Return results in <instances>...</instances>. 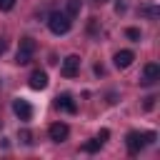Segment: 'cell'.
Instances as JSON below:
<instances>
[{
    "label": "cell",
    "mask_w": 160,
    "mask_h": 160,
    "mask_svg": "<svg viewBox=\"0 0 160 160\" xmlns=\"http://www.w3.org/2000/svg\"><path fill=\"white\" fill-rule=\"evenodd\" d=\"M70 25H72V18H68L65 12H50V18H48V28L52 35H65L70 30Z\"/></svg>",
    "instance_id": "6da1fadb"
},
{
    "label": "cell",
    "mask_w": 160,
    "mask_h": 160,
    "mask_svg": "<svg viewBox=\"0 0 160 160\" xmlns=\"http://www.w3.org/2000/svg\"><path fill=\"white\" fill-rule=\"evenodd\" d=\"M35 55V40L32 38H22L20 45H18V55H15V62L18 65H28Z\"/></svg>",
    "instance_id": "7a4b0ae2"
},
{
    "label": "cell",
    "mask_w": 160,
    "mask_h": 160,
    "mask_svg": "<svg viewBox=\"0 0 160 160\" xmlns=\"http://www.w3.org/2000/svg\"><path fill=\"white\" fill-rule=\"evenodd\" d=\"M125 145L130 152H140L145 145H148V132H138V130H130L125 135Z\"/></svg>",
    "instance_id": "3957f363"
},
{
    "label": "cell",
    "mask_w": 160,
    "mask_h": 160,
    "mask_svg": "<svg viewBox=\"0 0 160 160\" xmlns=\"http://www.w3.org/2000/svg\"><path fill=\"white\" fill-rule=\"evenodd\" d=\"M78 70H80V58L78 55H68L60 65V75H65V78H75Z\"/></svg>",
    "instance_id": "277c9868"
},
{
    "label": "cell",
    "mask_w": 160,
    "mask_h": 160,
    "mask_svg": "<svg viewBox=\"0 0 160 160\" xmlns=\"http://www.w3.org/2000/svg\"><path fill=\"white\" fill-rule=\"evenodd\" d=\"M48 135H50L52 142H65L68 135H70V128H68L65 122H52V125L48 128Z\"/></svg>",
    "instance_id": "5b68a950"
},
{
    "label": "cell",
    "mask_w": 160,
    "mask_h": 160,
    "mask_svg": "<svg viewBox=\"0 0 160 160\" xmlns=\"http://www.w3.org/2000/svg\"><path fill=\"white\" fill-rule=\"evenodd\" d=\"M160 80V65L158 62H148L142 68V85H152Z\"/></svg>",
    "instance_id": "8992f818"
},
{
    "label": "cell",
    "mask_w": 160,
    "mask_h": 160,
    "mask_svg": "<svg viewBox=\"0 0 160 160\" xmlns=\"http://www.w3.org/2000/svg\"><path fill=\"white\" fill-rule=\"evenodd\" d=\"M55 105H58V110H62V112H75L78 110V105H75V100H72V95L70 92H62V95H58L55 98Z\"/></svg>",
    "instance_id": "52a82bcc"
},
{
    "label": "cell",
    "mask_w": 160,
    "mask_h": 160,
    "mask_svg": "<svg viewBox=\"0 0 160 160\" xmlns=\"http://www.w3.org/2000/svg\"><path fill=\"white\" fill-rule=\"evenodd\" d=\"M12 110H15V115H18L20 120H30V118H32V108H30V102L22 100V98L12 100Z\"/></svg>",
    "instance_id": "ba28073f"
},
{
    "label": "cell",
    "mask_w": 160,
    "mask_h": 160,
    "mask_svg": "<svg viewBox=\"0 0 160 160\" xmlns=\"http://www.w3.org/2000/svg\"><path fill=\"white\" fill-rule=\"evenodd\" d=\"M132 60H135V52H132V50H120V52H115V58H112L115 68H120V70L130 68V65H132Z\"/></svg>",
    "instance_id": "9c48e42d"
},
{
    "label": "cell",
    "mask_w": 160,
    "mask_h": 160,
    "mask_svg": "<svg viewBox=\"0 0 160 160\" xmlns=\"http://www.w3.org/2000/svg\"><path fill=\"white\" fill-rule=\"evenodd\" d=\"M28 85H30L32 90H45V88H48V72H45V70H35V72L28 78Z\"/></svg>",
    "instance_id": "30bf717a"
},
{
    "label": "cell",
    "mask_w": 160,
    "mask_h": 160,
    "mask_svg": "<svg viewBox=\"0 0 160 160\" xmlns=\"http://www.w3.org/2000/svg\"><path fill=\"white\" fill-rule=\"evenodd\" d=\"M80 8H82L80 0H68L65 2V15L68 18H75V15H80Z\"/></svg>",
    "instance_id": "8fae6325"
},
{
    "label": "cell",
    "mask_w": 160,
    "mask_h": 160,
    "mask_svg": "<svg viewBox=\"0 0 160 160\" xmlns=\"http://www.w3.org/2000/svg\"><path fill=\"white\" fill-rule=\"evenodd\" d=\"M100 148H102V140H100V138H92V140L82 142V150H85V152H98Z\"/></svg>",
    "instance_id": "7c38bea8"
},
{
    "label": "cell",
    "mask_w": 160,
    "mask_h": 160,
    "mask_svg": "<svg viewBox=\"0 0 160 160\" xmlns=\"http://www.w3.org/2000/svg\"><path fill=\"white\" fill-rule=\"evenodd\" d=\"M140 12H142V15H148L150 20H158V15H160L158 5H142V8H140Z\"/></svg>",
    "instance_id": "4fadbf2b"
},
{
    "label": "cell",
    "mask_w": 160,
    "mask_h": 160,
    "mask_svg": "<svg viewBox=\"0 0 160 160\" xmlns=\"http://www.w3.org/2000/svg\"><path fill=\"white\" fill-rule=\"evenodd\" d=\"M125 35H128V38H130V40H132V42H140V38H142V35H140V30H138V28H128V30H125Z\"/></svg>",
    "instance_id": "5bb4252c"
},
{
    "label": "cell",
    "mask_w": 160,
    "mask_h": 160,
    "mask_svg": "<svg viewBox=\"0 0 160 160\" xmlns=\"http://www.w3.org/2000/svg\"><path fill=\"white\" fill-rule=\"evenodd\" d=\"M12 8H15V0H0V10H2V12L12 10Z\"/></svg>",
    "instance_id": "9a60e30c"
},
{
    "label": "cell",
    "mask_w": 160,
    "mask_h": 160,
    "mask_svg": "<svg viewBox=\"0 0 160 160\" xmlns=\"http://www.w3.org/2000/svg\"><path fill=\"white\" fill-rule=\"evenodd\" d=\"M142 108H145V110H152V108H155V98H152V95L145 98V105H142Z\"/></svg>",
    "instance_id": "2e32d148"
},
{
    "label": "cell",
    "mask_w": 160,
    "mask_h": 160,
    "mask_svg": "<svg viewBox=\"0 0 160 160\" xmlns=\"http://www.w3.org/2000/svg\"><path fill=\"white\" fill-rule=\"evenodd\" d=\"M20 140H22L25 145H30V142H32V140H30V132H28V130H22V132H20Z\"/></svg>",
    "instance_id": "e0dca14e"
},
{
    "label": "cell",
    "mask_w": 160,
    "mask_h": 160,
    "mask_svg": "<svg viewBox=\"0 0 160 160\" xmlns=\"http://www.w3.org/2000/svg\"><path fill=\"white\" fill-rule=\"evenodd\" d=\"M98 138H100V140H102V142H105V140H108V138H110V130H100V132H98Z\"/></svg>",
    "instance_id": "ac0fdd59"
},
{
    "label": "cell",
    "mask_w": 160,
    "mask_h": 160,
    "mask_svg": "<svg viewBox=\"0 0 160 160\" xmlns=\"http://www.w3.org/2000/svg\"><path fill=\"white\" fill-rule=\"evenodd\" d=\"M5 48H8V42H5V40H0V55L5 52Z\"/></svg>",
    "instance_id": "d6986e66"
},
{
    "label": "cell",
    "mask_w": 160,
    "mask_h": 160,
    "mask_svg": "<svg viewBox=\"0 0 160 160\" xmlns=\"http://www.w3.org/2000/svg\"><path fill=\"white\" fill-rule=\"evenodd\" d=\"M95 2H105V0H95Z\"/></svg>",
    "instance_id": "ffe728a7"
}]
</instances>
